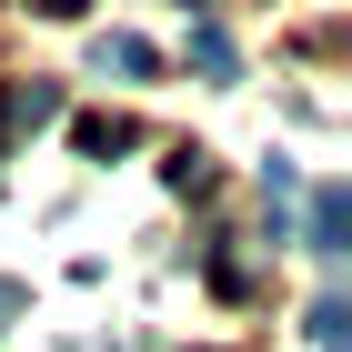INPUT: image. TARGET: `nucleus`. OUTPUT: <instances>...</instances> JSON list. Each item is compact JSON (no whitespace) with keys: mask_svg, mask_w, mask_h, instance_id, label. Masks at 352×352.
<instances>
[{"mask_svg":"<svg viewBox=\"0 0 352 352\" xmlns=\"http://www.w3.org/2000/svg\"><path fill=\"white\" fill-rule=\"evenodd\" d=\"M312 342H322V352H342V342H352V302H342V292L312 302Z\"/></svg>","mask_w":352,"mask_h":352,"instance_id":"5","label":"nucleus"},{"mask_svg":"<svg viewBox=\"0 0 352 352\" xmlns=\"http://www.w3.org/2000/svg\"><path fill=\"white\" fill-rule=\"evenodd\" d=\"M302 252H322V262H332V252H352V191H342V182H322V191H312V221H302Z\"/></svg>","mask_w":352,"mask_h":352,"instance_id":"1","label":"nucleus"},{"mask_svg":"<svg viewBox=\"0 0 352 352\" xmlns=\"http://www.w3.org/2000/svg\"><path fill=\"white\" fill-rule=\"evenodd\" d=\"M131 121H121V111H81V151H91V162H111V151H131Z\"/></svg>","mask_w":352,"mask_h":352,"instance_id":"3","label":"nucleus"},{"mask_svg":"<svg viewBox=\"0 0 352 352\" xmlns=\"http://www.w3.org/2000/svg\"><path fill=\"white\" fill-rule=\"evenodd\" d=\"M191 60H201L212 81H232V30H221V21H191Z\"/></svg>","mask_w":352,"mask_h":352,"instance_id":"4","label":"nucleus"},{"mask_svg":"<svg viewBox=\"0 0 352 352\" xmlns=\"http://www.w3.org/2000/svg\"><path fill=\"white\" fill-rule=\"evenodd\" d=\"M10 312H21V282H0V322H10Z\"/></svg>","mask_w":352,"mask_h":352,"instance_id":"6","label":"nucleus"},{"mask_svg":"<svg viewBox=\"0 0 352 352\" xmlns=\"http://www.w3.org/2000/svg\"><path fill=\"white\" fill-rule=\"evenodd\" d=\"M101 71H121V81H151V71H162V51H151L141 30H101Z\"/></svg>","mask_w":352,"mask_h":352,"instance_id":"2","label":"nucleus"}]
</instances>
